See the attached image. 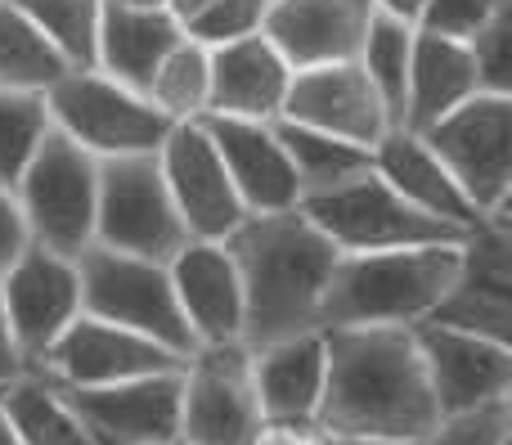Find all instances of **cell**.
Segmentation results:
<instances>
[{
  "instance_id": "cell-33",
  "label": "cell",
  "mask_w": 512,
  "mask_h": 445,
  "mask_svg": "<svg viewBox=\"0 0 512 445\" xmlns=\"http://www.w3.org/2000/svg\"><path fill=\"white\" fill-rule=\"evenodd\" d=\"M265 5H270V0H207L185 23V36L198 41L203 50H221V45L248 41V36L261 32Z\"/></svg>"
},
{
  "instance_id": "cell-37",
  "label": "cell",
  "mask_w": 512,
  "mask_h": 445,
  "mask_svg": "<svg viewBox=\"0 0 512 445\" xmlns=\"http://www.w3.org/2000/svg\"><path fill=\"white\" fill-rule=\"evenodd\" d=\"M27 248H32V234H27V221H23V212H18L14 189H0V275H5Z\"/></svg>"
},
{
  "instance_id": "cell-15",
  "label": "cell",
  "mask_w": 512,
  "mask_h": 445,
  "mask_svg": "<svg viewBox=\"0 0 512 445\" xmlns=\"http://www.w3.org/2000/svg\"><path fill=\"white\" fill-rule=\"evenodd\" d=\"M409 333L441 419L512 401V347L441 324H414Z\"/></svg>"
},
{
  "instance_id": "cell-2",
  "label": "cell",
  "mask_w": 512,
  "mask_h": 445,
  "mask_svg": "<svg viewBox=\"0 0 512 445\" xmlns=\"http://www.w3.org/2000/svg\"><path fill=\"white\" fill-rule=\"evenodd\" d=\"M225 252L243 284V347L261 351L319 333V306L342 252L297 207L243 216Z\"/></svg>"
},
{
  "instance_id": "cell-35",
  "label": "cell",
  "mask_w": 512,
  "mask_h": 445,
  "mask_svg": "<svg viewBox=\"0 0 512 445\" xmlns=\"http://www.w3.org/2000/svg\"><path fill=\"white\" fill-rule=\"evenodd\" d=\"M508 441H512V401H499L486 405V410L450 414L418 445H508Z\"/></svg>"
},
{
  "instance_id": "cell-34",
  "label": "cell",
  "mask_w": 512,
  "mask_h": 445,
  "mask_svg": "<svg viewBox=\"0 0 512 445\" xmlns=\"http://www.w3.org/2000/svg\"><path fill=\"white\" fill-rule=\"evenodd\" d=\"M477 63L481 95H512V5L499 9L486 27L468 41Z\"/></svg>"
},
{
  "instance_id": "cell-38",
  "label": "cell",
  "mask_w": 512,
  "mask_h": 445,
  "mask_svg": "<svg viewBox=\"0 0 512 445\" xmlns=\"http://www.w3.org/2000/svg\"><path fill=\"white\" fill-rule=\"evenodd\" d=\"M252 445H324L319 428H283V423H261Z\"/></svg>"
},
{
  "instance_id": "cell-30",
  "label": "cell",
  "mask_w": 512,
  "mask_h": 445,
  "mask_svg": "<svg viewBox=\"0 0 512 445\" xmlns=\"http://www.w3.org/2000/svg\"><path fill=\"white\" fill-rule=\"evenodd\" d=\"M409 54H414V27L396 23L387 14H373L364 45L355 54V63L364 68L369 86L378 90V99L387 104L391 122L400 131V113H405V86H409Z\"/></svg>"
},
{
  "instance_id": "cell-3",
  "label": "cell",
  "mask_w": 512,
  "mask_h": 445,
  "mask_svg": "<svg viewBox=\"0 0 512 445\" xmlns=\"http://www.w3.org/2000/svg\"><path fill=\"white\" fill-rule=\"evenodd\" d=\"M463 261V243L337 257L319 306V333L328 329H414L441 306Z\"/></svg>"
},
{
  "instance_id": "cell-4",
  "label": "cell",
  "mask_w": 512,
  "mask_h": 445,
  "mask_svg": "<svg viewBox=\"0 0 512 445\" xmlns=\"http://www.w3.org/2000/svg\"><path fill=\"white\" fill-rule=\"evenodd\" d=\"M50 126L68 135L77 149H86L95 162L108 158H144L158 153L162 140L171 135L167 117L149 104L144 95L117 86L99 68H68L50 90H45Z\"/></svg>"
},
{
  "instance_id": "cell-12",
  "label": "cell",
  "mask_w": 512,
  "mask_h": 445,
  "mask_svg": "<svg viewBox=\"0 0 512 445\" xmlns=\"http://www.w3.org/2000/svg\"><path fill=\"white\" fill-rule=\"evenodd\" d=\"M423 324L477 333L486 342L512 347V225L504 216H486L463 239V261L450 293L441 297Z\"/></svg>"
},
{
  "instance_id": "cell-42",
  "label": "cell",
  "mask_w": 512,
  "mask_h": 445,
  "mask_svg": "<svg viewBox=\"0 0 512 445\" xmlns=\"http://www.w3.org/2000/svg\"><path fill=\"white\" fill-rule=\"evenodd\" d=\"M0 445H18V437L9 432V423H5V414H0Z\"/></svg>"
},
{
  "instance_id": "cell-23",
  "label": "cell",
  "mask_w": 512,
  "mask_h": 445,
  "mask_svg": "<svg viewBox=\"0 0 512 445\" xmlns=\"http://www.w3.org/2000/svg\"><path fill=\"white\" fill-rule=\"evenodd\" d=\"M373 171L382 176V185L409 203L418 216L441 221L459 234H472L481 225V212L463 198V189L450 180V171L436 162V153L427 149L418 135L409 131H391L387 140L373 149Z\"/></svg>"
},
{
  "instance_id": "cell-32",
  "label": "cell",
  "mask_w": 512,
  "mask_h": 445,
  "mask_svg": "<svg viewBox=\"0 0 512 445\" xmlns=\"http://www.w3.org/2000/svg\"><path fill=\"white\" fill-rule=\"evenodd\" d=\"M50 108L45 95H27V90H0V189H14L27 162L50 135Z\"/></svg>"
},
{
  "instance_id": "cell-25",
  "label": "cell",
  "mask_w": 512,
  "mask_h": 445,
  "mask_svg": "<svg viewBox=\"0 0 512 445\" xmlns=\"http://www.w3.org/2000/svg\"><path fill=\"white\" fill-rule=\"evenodd\" d=\"M481 95L477 63L463 41L450 36H432L414 27V54H409V86H405V113H400V131L423 135L445 113L468 104Z\"/></svg>"
},
{
  "instance_id": "cell-10",
  "label": "cell",
  "mask_w": 512,
  "mask_h": 445,
  "mask_svg": "<svg viewBox=\"0 0 512 445\" xmlns=\"http://www.w3.org/2000/svg\"><path fill=\"white\" fill-rule=\"evenodd\" d=\"M261 410L252 392V351L198 347L180 369V445H252Z\"/></svg>"
},
{
  "instance_id": "cell-31",
  "label": "cell",
  "mask_w": 512,
  "mask_h": 445,
  "mask_svg": "<svg viewBox=\"0 0 512 445\" xmlns=\"http://www.w3.org/2000/svg\"><path fill=\"white\" fill-rule=\"evenodd\" d=\"M14 5L68 68H95V36H99V0H5Z\"/></svg>"
},
{
  "instance_id": "cell-28",
  "label": "cell",
  "mask_w": 512,
  "mask_h": 445,
  "mask_svg": "<svg viewBox=\"0 0 512 445\" xmlns=\"http://www.w3.org/2000/svg\"><path fill=\"white\" fill-rule=\"evenodd\" d=\"M68 72L63 54L18 14L14 5L0 0V90H27L45 95L54 81Z\"/></svg>"
},
{
  "instance_id": "cell-5",
  "label": "cell",
  "mask_w": 512,
  "mask_h": 445,
  "mask_svg": "<svg viewBox=\"0 0 512 445\" xmlns=\"http://www.w3.org/2000/svg\"><path fill=\"white\" fill-rule=\"evenodd\" d=\"M18 212L36 248L77 261L95 248V203H99V162L68 135L50 131L36 158L14 185Z\"/></svg>"
},
{
  "instance_id": "cell-11",
  "label": "cell",
  "mask_w": 512,
  "mask_h": 445,
  "mask_svg": "<svg viewBox=\"0 0 512 445\" xmlns=\"http://www.w3.org/2000/svg\"><path fill=\"white\" fill-rule=\"evenodd\" d=\"M176 369H185V360L171 356L158 342L126 333L117 324H104L95 315H77L59 333V342L32 365V374L50 378L63 392H90V387H117L153 374H176Z\"/></svg>"
},
{
  "instance_id": "cell-7",
  "label": "cell",
  "mask_w": 512,
  "mask_h": 445,
  "mask_svg": "<svg viewBox=\"0 0 512 445\" xmlns=\"http://www.w3.org/2000/svg\"><path fill=\"white\" fill-rule=\"evenodd\" d=\"M297 212L333 243L337 252H391V248H436V243H463L468 234L450 230L441 221L418 216L409 203H400L378 171L346 180L337 189L310 194L297 203Z\"/></svg>"
},
{
  "instance_id": "cell-20",
  "label": "cell",
  "mask_w": 512,
  "mask_h": 445,
  "mask_svg": "<svg viewBox=\"0 0 512 445\" xmlns=\"http://www.w3.org/2000/svg\"><path fill=\"white\" fill-rule=\"evenodd\" d=\"M221 153V167L239 194L243 212H288L301 203V185L292 176V162L283 153L274 122H239V117H198Z\"/></svg>"
},
{
  "instance_id": "cell-26",
  "label": "cell",
  "mask_w": 512,
  "mask_h": 445,
  "mask_svg": "<svg viewBox=\"0 0 512 445\" xmlns=\"http://www.w3.org/2000/svg\"><path fill=\"white\" fill-rule=\"evenodd\" d=\"M0 414L18 445H90L68 396L32 369L0 387Z\"/></svg>"
},
{
  "instance_id": "cell-29",
  "label": "cell",
  "mask_w": 512,
  "mask_h": 445,
  "mask_svg": "<svg viewBox=\"0 0 512 445\" xmlns=\"http://www.w3.org/2000/svg\"><path fill=\"white\" fill-rule=\"evenodd\" d=\"M207 90H212V50H203L198 41L180 36L176 50L158 63L144 99H149L167 122H198V117L207 113Z\"/></svg>"
},
{
  "instance_id": "cell-14",
  "label": "cell",
  "mask_w": 512,
  "mask_h": 445,
  "mask_svg": "<svg viewBox=\"0 0 512 445\" xmlns=\"http://www.w3.org/2000/svg\"><path fill=\"white\" fill-rule=\"evenodd\" d=\"M279 122L333 135V140H346V144L369 149V153L396 131L387 104L378 99V90L369 86V77H364V68L355 59L292 72Z\"/></svg>"
},
{
  "instance_id": "cell-36",
  "label": "cell",
  "mask_w": 512,
  "mask_h": 445,
  "mask_svg": "<svg viewBox=\"0 0 512 445\" xmlns=\"http://www.w3.org/2000/svg\"><path fill=\"white\" fill-rule=\"evenodd\" d=\"M512 0H427L423 18H418V32L432 36H450V41L468 45L499 9H508Z\"/></svg>"
},
{
  "instance_id": "cell-6",
  "label": "cell",
  "mask_w": 512,
  "mask_h": 445,
  "mask_svg": "<svg viewBox=\"0 0 512 445\" xmlns=\"http://www.w3.org/2000/svg\"><path fill=\"white\" fill-rule=\"evenodd\" d=\"M77 279H81V315H95L104 324H117L126 333L167 347L171 356L189 360L194 356V333H189L185 315L171 293L167 266L158 261H140L126 252L108 248H86L77 257Z\"/></svg>"
},
{
  "instance_id": "cell-24",
  "label": "cell",
  "mask_w": 512,
  "mask_h": 445,
  "mask_svg": "<svg viewBox=\"0 0 512 445\" xmlns=\"http://www.w3.org/2000/svg\"><path fill=\"white\" fill-rule=\"evenodd\" d=\"M185 27L162 9L126 5V0H99V36H95V68L117 86L144 95L158 63L176 50Z\"/></svg>"
},
{
  "instance_id": "cell-13",
  "label": "cell",
  "mask_w": 512,
  "mask_h": 445,
  "mask_svg": "<svg viewBox=\"0 0 512 445\" xmlns=\"http://www.w3.org/2000/svg\"><path fill=\"white\" fill-rule=\"evenodd\" d=\"M158 171L167 180V194L185 234L198 243H225L243 225V203L234 194L230 176L221 167V153L212 149L203 122H176L158 149Z\"/></svg>"
},
{
  "instance_id": "cell-9",
  "label": "cell",
  "mask_w": 512,
  "mask_h": 445,
  "mask_svg": "<svg viewBox=\"0 0 512 445\" xmlns=\"http://www.w3.org/2000/svg\"><path fill=\"white\" fill-rule=\"evenodd\" d=\"M418 140L436 153L472 207L504 216L512 203V95H472Z\"/></svg>"
},
{
  "instance_id": "cell-40",
  "label": "cell",
  "mask_w": 512,
  "mask_h": 445,
  "mask_svg": "<svg viewBox=\"0 0 512 445\" xmlns=\"http://www.w3.org/2000/svg\"><path fill=\"white\" fill-rule=\"evenodd\" d=\"M373 9H378V14H387V18H396V23L418 27V18H423L427 0H373Z\"/></svg>"
},
{
  "instance_id": "cell-21",
  "label": "cell",
  "mask_w": 512,
  "mask_h": 445,
  "mask_svg": "<svg viewBox=\"0 0 512 445\" xmlns=\"http://www.w3.org/2000/svg\"><path fill=\"white\" fill-rule=\"evenodd\" d=\"M292 68L279 59L261 32L212 50V90L203 117H239V122H279L288 99Z\"/></svg>"
},
{
  "instance_id": "cell-17",
  "label": "cell",
  "mask_w": 512,
  "mask_h": 445,
  "mask_svg": "<svg viewBox=\"0 0 512 445\" xmlns=\"http://www.w3.org/2000/svg\"><path fill=\"white\" fill-rule=\"evenodd\" d=\"M63 396L77 410L90 445H180V369Z\"/></svg>"
},
{
  "instance_id": "cell-22",
  "label": "cell",
  "mask_w": 512,
  "mask_h": 445,
  "mask_svg": "<svg viewBox=\"0 0 512 445\" xmlns=\"http://www.w3.org/2000/svg\"><path fill=\"white\" fill-rule=\"evenodd\" d=\"M252 392L261 423L315 428L324 401V333H301L252 351Z\"/></svg>"
},
{
  "instance_id": "cell-41",
  "label": "cell",
  "mask_w": 512,
  "mask_h": 445,
  "mask_svg": "<svg viewBox=\"0 0 512 445\" xmlns=\"http://www.w3.org/2000/svg\"><path fill=\"white\" fill-rule=\"evenodd\" d=\"M324 445H391V441H346V437H324Z\"/></svg>"
},
{
  "instance_id": "cell-16",
  "label": "cell",
  "mask_w": 512,
  "mask_h": 445,
  "mask_svg": "<svg viewBox=\"0 0 512 445\" xmlns=\"http://www.w3.org/2000/svg\"><path fill=\"white\" fill-rule=\"evenodd\" d=\"M0 306H5L9 333L27 369L59 342V333L81 315V279L77 261L54 257L45 248H27L14 266L0 275Z\"/></svg>"
},
{
  "instance_id": "cell-8",
  "label": "cell",
  "mask_w": 512,
  "mask_h": 445,
  "mask_svg": "<svg viewBox=\"0 0 512 445\" xmlns=\"http://www.w3.org/2000/svg\"><path fill=\"white\" fill-rule=\"evenodd\" d=\"M185 243H189V234L167 194V180L158 171V153L99 162L95 248L126 252V257L167 266Z\"/></svg>"
},
{
  "instance_id": "cell-19",
  "label": "cell",
  "mask_w": 512,
  "mask_h": 445,
  "mask_svg": "<svg viewBox=\"0 0 512 445\" xmlns=\"http://www.w3.org/2000/svg\"><path fill=\"white\" fill-rule=\"evenodd\" d=\"M176 306L185 315L194 347H234L243 342V284L225 243L189 239L167 261Z\"/></svg>"
},
{
  "instance_id": "cell-1",
  "label": "cell",
  "mask_w": 512,
  "mask_h": 445,
  "mask_svg": "<svg viewBox=\"0 0 512 445\" xmlns=\"http://www.w3.org/2000/svg\"><path fill=\"white\" fill-rule=\"evenodd\" d=\"M441 423L409 329H328L315 428L346 441L418 445Z\"/></svg>"
},
{
  "instance_id": "cell-39",
  "label": "cell",
  "mask_w": 512,
  "mask_h": 445,
  "mask_svg": "<svg viewBox=\"0 0 512 445\" xmlns=\"http://www.w3.org/2000/svg\"><path fill=\"white\" fill-rule=\"evenodd\" d=\"M18 374H27V360L18 356L14 333H9V320H5V306H0V387L14 383Z\"/></svg>"
},
{
  "instance_id": "cell-18",
  "label": "cell",
  "mask_w": 512,
  "mask_h": 445,
  "mask_svg": "<svg viewBox=\"0 0 512 445\" xmlns=\"http://www.w3.org/2000/svg\"><path fill=\"white\" fill-rule=\"evenodd\" d=\"M373 0H270L261 36L292 72L351 63L373 23Z\"/></svg>"
},
{
  "instance_id": "cell-27",
  "label": "cell",
  "mask_w": 512,
  "mask_h": 445,
  "mask_svg": "<svg viewBox=\"0 0 512 445\" xmlns=\"http://www.w3.org/2000/svg\"><path fill=\"white\" fill-rule=\"evenodd\" d=\"M274 135H279L283 153H288V162H292V176H297V185H301V198L337 189V185H346V180L364 176V171L373 167L369 149H355V144L306 131V126L274 122Z\"/></svg>"
}]
</instances>
